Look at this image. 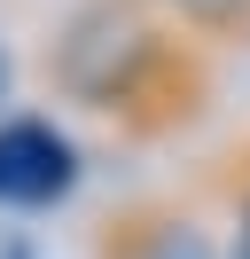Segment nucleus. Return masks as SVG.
I'll return each mask as SVG.
<instances>
[{
    "label": "nucleus",
    "mask_w": 250,
    "mask_h": 259,
    "mask_svg": "<svg viewBox=\"0 0 250 259\" xmlns=\"http://www.w3.org/2000/svg\"><path fill=\"white\" fill-rule=\"evenodd\" d=\"M55 87L133 134H172L203 110L211 63L196 32L164 24L149 0H78L55 39Z\"/></svg>",
    "instance_id": "f257e3e1"
},
{
    "label": "nucleus",
    "mask_w": 250,
    "mask_h": 259,
    "mask_svg": "<svg viewBox=\"0 0 250 259\" xmlns=\"http://www.w3.org/2000/svg\"><path fill=\"white\" fill-rule=\"evenodd\" d=\"M78 142L39 110H8L0 118V212H47L78 189Z\"/></svg>",
    "instance_id": "f03ea898"
},
{
    "label": "nucleus",
    "mask_w": 250,
    "mask_h": 259,
    "mask_svg": "<svg viewBox=\"0 0 250 259\" xmlns=\"http://www.w3.org/2000/svg\"><path fill=\"white\" fill-rule=\"evenodd\" d=\"M102 259H211V236L172 204H133L102 228Z\"/></svg>",
    "instance_id": "7ed1b4c3"
},
{
    "label": "nucleus",
    "mask_w": 250,
    "mask_h": 259,
    "mask_svg": "<svg viewBox=\"0 0 250 259\" xmlns=\"http://www.w3.org/2000/svg\"><path fill=\"white\" fill-rule=\"evenodd\" d=\"M234 259H250V189H242V204H234Z\"/></svg>",
    "instance_id": "20e7f679"
},
{
    "label": "nucleus",
    "mask_w": 250,
    "mask_h": 259,
    "mask_svg": "<svg viewBox=\"0 0 250 259\" xmlns=\"http://www.w3.org/2000/svg\"><path fill=\"white\" fill-rule=\"evenodd\" d=\"M180 8H188V16H203V24L219 16V0H180ZM242 8H250V0H242Z\"/></svg>",
    "instance_id": "39448f33"
},
{
    "label": "nucleus",
    "mask_w": 250,
    "mask_h": 259,
    "mask_svg": "<svg viewBox=\"0 0 250 259\" xmlns=\"http://www.w3.org/2000/svg\"><path fill=\"white\" fill-rule=\"evenodd\" d=\"M8 87H16V63H8V48H0V102H8Z\"/></svg>",
    "instance_id": "423d86ee"
},
{
    "label": "nucleus",
    "mask_w": 250,
    "mask_h": 259,
    "mask_svg": "<svg viewBox=\"0 0 250 259\" xmlns=\"http://www.w3.org/2000/svg\"><path fill=\"white\" fill-rule=\"evenodd\" d=\"M0 259H31V243H16V236H8V243H0Z\"/></svg>",
    "instance_id": "0eeeda50"
}]
</instances>
